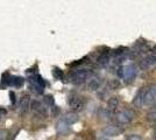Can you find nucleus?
Wrapping results in <instances>:
<instances>
[{
    "label": "nucleus",
    "instance_id": "1",
    "mask_svg": "<svg viewBox=\"0 0 156 140\" xmlns=\"http://www.w3.org/2000/svg\"><path fill=\"white\" fill-rule=\"evenodd\" d=\"M142 104L144 105H153L156 102V84H153L146 89L141 95Z\"/></svg>",
    "mask_w": 156,
    "mask_h": 140
},
{
    "label": "nucleus",
    "instance_id": "2",
    "mask_svg": "<svg viewBox=\"0 0 156 140\" xmlns=\"http://www.w3.org/2000/svg\"><path fill=\"white\" fill-rule=\"evenodd\" d=\"M115 118H117V120L119 121L120 124L126 125V124H129L133 120V113L128 110H122L117 113Z\"/></svg>",
    "mask_w": 156,
    "mask_h": 140
},
{
    "label": "nucleus",
    "instance_id": "3",
    "mask_svg": "<svg viewBox=\"0 0 156 140\" xmlns=\"http://www.w3.org/2000/svg\"><path fill=\"white\" fill-rule=\"evenodd\" d=\"M68 103L75 111H81L83 109V106H84V103L82 102V99L78 96H76V95H71L69 97Z\"/></svg>",
    "mask_w": 156,
    "mask_h": 140
},
{
    "label": "nucleus",
    "instance_id": "4",
    "mask_svg": "<svg viewBox=\"0 0 156 140\" xmlns=\"http://www.w3.org/2000/svg\"><path fill=\"white\" fill-rule=\"evenodd\" d=\"M30 108V97L28 95H25L20 101V105H19V110L21 114H26Z\"/></svg>",
    "mask_w": 156,
    "mask_h": 140
},
{
    "label": "nucleus",
    "instance_id": "5",
    "mask_svg": "<svg viewBox=\"0 0 156 140\" xmlns=\"http://www.w3.org/2000/svg\"><path fill=\"white\" fill-rule=\"evenodd\" d=\"M89 75L90 73L88 70H77L72 75V80H74L75 83H82V82H84L88 78Z\"/></svg>",
    "mask_w": 156,
    "mask_h": 140
},
{
    "label": "nucleus",
    "instance_id": "6",
    "mask_svg": "<svg viewBox=\"0 0 156 140\" xmlns=\"http://www.w3.org/2000/svg\"><path fill=\"white\" fill-rule=\"evenodd\" d=\"M122 70V73H120L121 76H124V78H126V80H131V78H133L135 74H136V70H135V68L133 66H129V67H125L124 69H121Z\"/></svg>",
    "mask_w": 156,
    "mask_h": 140
},
{
    "label": "nucleus",
    "instance_id": "7",
    "mask_svg": "<svg viewBox=\"0 0 156 140\" xmlns=\"http://www.w3.org/2000/svg\"><path fill=\"white\" fill-rule=\"evenodd\" d=\"M30 108L33 109L34 112H36L37 114H41V116H45V113H47V111H45V108L42 105V104L40 103V102H37V101H34V102H32L30 104Z\"/></svg>",
    "mask_w": 156,
    "mask_h": 140
},
{
    "label": "nucleus",
    "instance_id": "8",
    "mask_svg": "<svg viewBox=\"0 0 156 140\" xmlns=\"http://www.w3.org/2000/svg\"><path fill=\"white\" fill-rule=\"evenodd\" d=\"M120 132L121 131L117 126H106V127L103 128V133L107 137H117V135L120 134Z\"/></svg>",
    "mask_w": 156,
    "mask_h": 140
},
{
    "label": "nucleus",
    "instance_id": "9",
    "mask_svg": "<svg viewBox=\"0 0 156 140\" xmlns=\"http://www.w3.org/2000/svg\"><path fill=\"white\" fill-rule=\"evenodd\" d=\"M101 85V81L97 77H93V78H90L88 81V89L91 90V91H95V90H98Z\"/></svg>",
    "mask_w": 156,
    "mask_h": 140
},
{
    "label": "nucleus",
    "instance_id": "10",
    "mask_svg": "<svg viewBox=\"0 0 156 140\" xmlns=\"http://www.w3.org/2000/svg\"><path fill=\"white\" fill-rule=\"evenodd\" d=\"M56 131L60 133V134H67L69 132V125L64 120H60L56 125Z\"/></svg>",
    "mask_w": 156,
    "mask_h": 140
},
{
    "label": "nucleus",
    "instance_id": "11",
    "mask_svg": "<svg viewBox=\"0 0 156 140\" xmlns=\"http://www.w3.org/2000/svg\"><path fill=\"white\" fill-rule=\"evenodd\" d=\"M63 120L67 123L68 125H70V124H75V123H77V121H78V116H77L76 113H68V114H65V117H64Z\"/></svg>",
    "mask_w": 156,
    "mask_h": 140
},
{
    "label": "nucleus",
    "instance_id": "12",
    "mask_svg": "<svg viewBox=\"0 0 156 140\" xmlns=\"http://www.w3.org/2000/svg\"><path fill=\"white\" fill-rule=\"evenodd\" d=\"M23 82H25V81H23L22 77H12V78L8 81L7 84L14 85V87H22Z\"/></svg>",
    "mask_w": 156,
    "mask_h": 140
},
{
    "label": "nucleus",
    "instance_id": "13",
    "mask_svg": "<svg viewBox=\"0 0 156 140\" xmlns=\"http://www.w3.org/2000/svg\"><path fill=\"white\" fill-rule=\"evenodd\" d=\"M119 105V98L118 97H111L108 99V109L110 110H115Z\"/></svg>",
    "mask_w": 156,
    "mask_h": 140
},
{
    "label": "nucleus",
    "instance_id": "14",
    "mask_svg": "<svg viewBox=\"0 0 156 140\" xmlns=\"http://www.w3.org/2000/svg\"><path fill=\"white\" fill-rule=\"evenodd\" d=\"M146 119L148 120L149 123H156V109L149 111L148 113L146 114Z\"/></svg>",
    "mask_w": 156,
    "mask_h": 140
},
{
    "label": "nucleus",
    "instance_id": "15",
    "mask_svg": "<svg viewBox=\"0 0 156 140\" xmlns=\"http://www.w3.org/2000/svg\"><path fill=\"white\" fill-rule=\"evenodd\" d=\"M156 62V57L154 56H150L148 59H146L143 61V63H142V67H149L150 64H153V63H155Z\"/></svg>",
    "mask_w": 156,
    "mask_h": 140
},
{
    "label": "nucleus",
    "instance_id": "16",
    "mask_svg": "<svg viewBox=\"0 0 156 140\" xmlns=\"http://www.w3.org/2000/svg\"><path fill=\"white\" fill-rule=\"evenodd\" d=\"M52 74H54V76H55L57 80H62V78H63V71H62L61 69H58V68H55L54 71H52Z\"/></svg>",
    "mask_w": 156,
    "mask_h": 140
},
{
    "label": "nucleus",
    "instance_id": "17",
    "mask_svg": "<svg viewBox=\"0 0 156 140\" xmlns=\"http://www.w3.org/2000/svg\"><path fill=\"white\" fill-rule=\"evenodd\" d=\"M45 103L47 105H49V106H54V103H55V101H54V97L50 96V95H48V96L45 97Z\"/></svg>",
    "mask_w": 156,
    "mask_h": 140
},
{
    "label": "nucleus",
    "instance_id": "18",
    "mask_svg": "<svg viewBox=\"0 0 156 140\" xmlns=\"http://www.w3.org/2000/svg\"><path fill=\"white\" fill-rule=\"evenodd\" d=\"M108 84H110V88L111 89H117L120 87V82L118 81V80H112Z\"/></svg>",
    "mask_w": 156,
    "mask_h": 140
},
{
    "label": "nucleus",
    "instance_id": "19",
    "mask_svg": "<svg viewBox=\"0 0 156 140\" xmlns=\"http://www.w3.org/2000/svg\"><path fill=\"white\" fill-rule=\"evenodd\" d=\"M107 61H108V57L106 56V54H103V55L98 59V62H99L100 64H106V63H107Z\"/></svg>",
    "mask_w": 156,
    "mask_h": 140
},
{
    "label": "nucleus",
    "instance_id": "20",
    "mask_svg": "<svg viewBox=\"0 0 156 140\" xmlns=\"http://www.w3.org/2000/svg\"><path fill=\"white\" fill-rule=\"evenodd\" d=\"M60 114V109L57 106H52L51 108V116L52 117H57Z\"/></svg>",
    "mask_w": 156,
    "mask_h": 140
},
{
    "label": "nucleus",
    "instance_id": "21",
    "mask_svg": "<svg viewBox=\"0 0 156 140\" xmlns=\"http://www.w3.org/2000/svg\"><path fill=\"white\" fill-rule=\"evenodd\" d=\"M127 140H141V137L140 135H136V134H132V135H129Z\"/></svg>",
    "mask_w": 156,
    "mask_h": 140
},
{
    "label": "nucleus",
    "instance_id": "22",
    "mask_svg": "<svg viewBox=\"0 0 156 140\" xmlns=\"http://www.w3.org/2000/svg\"><path fill=\"white\" fill-rule=\"evenodd\" d=\"M9 97L12 99V103H15V94L13 91H9Z\"/></svg>",
    "mask_w": 156,
    "mask_h": 140
},
{
    "label": "nucleus",
    "instance_id": "23",
    "mask_svg": "<svg viewBox=\"0 0 156 140\" xmlns=\"http://www.w3.org/2000/svg\"><path fill=\"white\" fill-rule=\"evenodd\" d=\"M0 114L5 116V114H6V110H5V109H0Z\"/></svg>",
    "mask_w": 156,
    "mask_h": 140
},
{
    "label": "nucleus",
    "instance_id": "24",
    "mask_svg": "<svg viewBox=\"0 0 156 140\" xmlns=\"http://www.w3.org/2000/svg\"><path fill=\"white\" fill-rule=\"evenodd\" d=\"M153 138L156 140V127L154 128V132H153Z\"/></svg>",
    "mask_w": 156,
    "mask_h": 140
},
{
    "label": "nucleus",
    "instance_id": "25",
    "mask_svg": "<svg viewBox=\"0 0 156 140\" xmlns=\"http://www.w3.org/2000/svg\"><path fill=\"white\" fill-rule=\"evenodd\" d=\"M154 52H155V54H156V44H155V47H154Z\"/></svg>",
    "mask_w": 156,
    "mask_h": 140
}]
</instances>
